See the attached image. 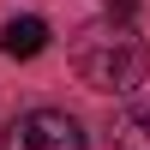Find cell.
<instances>
[{"label":"cell","instance_id":"cell-1","mask_svg":"<svg viewBox=\"0 0 150 150\" xmlns=\"http://www.w3.org/2000/svg\"><path fill=\"white\" fill-rule=\"evenodd\" d=\"M72 72L102 96H126L150 78V48L132 18H96L72 36Z\"/></svg>","mask_w":150,"mask_h":150},{"label":"cell","instance_id":"cell-2","mask_svg":"<svg viewBox=\"0 0 150 150\" xmlns=\"http://www.w3.org/2000/svg\"><path fill=\"white\" fill-rule=\"evenodd\" d=\"M0 150H84V126L60 108H30L6 126Z\"/></svg>","mask_w":150,"mask_h":150},{"label":"cell","instance_id":"cell-3","mask_svg":"<svg viewBox=\"0 0 150 150\" xmlns=\"http://www.w3.org/2000/svg\"><path fill=\"white\" fill-rule=\"evenodd\" d=\"M48 48V24L42 18H6V30H0V54H12V60H36Z\"/></svg>","mask_w":150,"mask_h":150},{"label":"cell","instance_id":"cell-4","mask_svg":"<svg viewBox=\"0 0 150 150\" xmlns=\"http://www.w3.org/2000/svg\"><path fill=\"white\" fill-rule=\"evenodd\" d=\"M108 144L114 150H150V102H126L108 126Z\"/></svg>","mask_w":150,"mask_h":150}]
</instances>
